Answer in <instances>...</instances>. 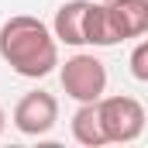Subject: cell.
Returning a JSON list of instances; mask_svg holds the SVG:
<instances>
[{
  "label": "cell",
  "instance_id": "cell-1",
  "mask_svg": "<svg viewBox=\"0 0 148 148\" xmlns=\"http://www.w3.org/2000/svg\"><path fill=\"white\" fill-rule=\"evenodd\" d=\"M0 59L24 79H41L59 66V38L45 21L17 14L0 28Z\"/></svg>",
  "mask_w": 148,
  "mask_h": 148
},
{
  "label": "cell",
  "instance_id": "cell-2",
  "mask_svg": "<svg viewBox=\"0 0 148 148\" xmlns=\"http://www.w3.org/2000/svg\"><path fill=\"white\" fill-rule=\"evenodd\" d=\"M59 79H62L66 97H73L79 103H97L103 97V90H107V69H103V62L97 55H86V52L66 59Z\"/></svg>",
  "mask_w": 148,
  "mask_h": 148
},
{
  "label": "cell",
  "instance_id": "cell-3",
  "mask_svg": "<svg viewBox=\"0 0 148 148\" xmlns=\"http://www.w3.org/2000/svg\"><path fill=\"white\" fill-rule=\"evenodd\" d=\"M100 117L114 145H127L145 131V107L134 97H100Z\"/></svg>",
  "mask_w": 148,
  "mask_h": 148
},
{
  "label": "cell",
  "instance_id": "cell-4",
  "mask_svg": "<svg viewBox=\"0 0 148 148\" xmlns=\"http://www.w3.org/2000/svg\"><path fill=\"white\" fill-rule=\"evenodd\" d=\"M59 121V100L45 90H31L17 100L14 107V127L28 138H38V134H48Z\"/></svg>",
  "mask_w": 148,
  "mask_h": 148
},
{
  "label": "cell",
  "instance_id": "cell-5",
  "mask_svg": "<svg viewBox=\"0 0 148 148\" xmlns=\"http://www.w3.org/2000/svg\"><path fill=\"white\" fill-rule=\"evenodd\" d=\"M86 10H90V0H69L55 10V21H52V31L59 41L66 45H86Z\"/></svg>",
  "mask_w": 148,
  "mask_h": 148
},
{
  "label": "cell",
  "instance_id": "cell-6",
  "mask_svg": "<svg viewBox=\"0 0 148 148\" xmlns=\"http://www.w3.org/2000/svg\"><path fill=\"white\" fill-rule=\"evenodd\" d=\"M117 41H124L117 31V21L110 14V3H90L86 10V45H97V48H110Z\"/></svg>",
  "mask_w": 148,
  "mask_h": 148
},
{
  "label": "cell",
  "instance_id": "cell-7",
  "mask_svg": "<svg viewBox=\"0 0 148 148\" xmlns=\"http://www.w3.org/2000/svg\"><path fill=\"white\" fill-rule=\"evenodd\" d=\"M73 138L86 148L107 145V131H103V117H100V100L97 103H79L73 114Z\"/></svg>",
  "mask_w": 148,
  "mask_h": 148
},
{
  "label": "cell",
  "instance_id": "cell-8",
  "mask_svg": "<svg viewBox=\"0 0 148 148\" xmlns=\"http://www.w3.org/2000/svg\"><path fill=\"white\" fill-rule=\"evenodd\" d=\"M110 14L117 21V31H121L124 41L148 35V0H114Z\"/></svg>",
  "mask_w": 148,
  "mask_h": 148
},
{
  "label": "cell",
  "instance_id": "cell-9",
  "mask_svg": "<svg viewBox=\"0 0 148 148\" xmlns=\"http://www.w3.org/2000/svg\"><path fill=\"white\" fill-rule=\"evenodd\" d=\"M131 73H134L138 83H148V41L134 45V52H131Z\"/></svg>",
  "mask_w": 148,
  "mask_h": 148
},
{
  "label": "cell",
  "instance_id": "cell-10",
  "mask_svg": "<svg viewBox=\"0 0 148 148\" xmlns=\"http://www.w3.org/2000/svg\"><path fill=\"white\" fill-rule=\"evenodd\" d=\"M3 124H7V114H3V107H0V134H3Z\"/></svg>",
  "mask_w": 148,
  "mask_h": 148
},
{
  "label": "cell",
  "instance_id": "cell-11",
  "mask_svg": "<svg viewBox=\"0 0 148 148\" xmlns=\"http://www.w3.org/2000/svg\"><path fill=\"white\" fill-rule=\"evenodd\" d=\"M103 3H114V0H103Z\"/></svg>",
  "mask_w": 148,
  "mask_h": 148
}]
</instances>
